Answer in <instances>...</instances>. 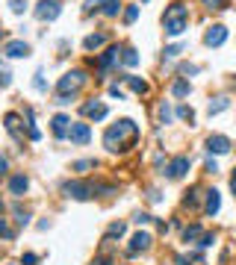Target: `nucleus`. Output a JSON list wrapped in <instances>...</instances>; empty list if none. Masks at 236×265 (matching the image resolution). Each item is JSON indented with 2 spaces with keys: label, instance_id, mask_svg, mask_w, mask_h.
Here are the masks:
<instances>
[{
  "label": "nucleus",
  "instance_id": "44",
  "mask_svg": "<svg viewBox=\"0 0 236 265\" xmlns=\"http://www.w3.org/2000/svg\"><path fill=\"white\" fill-rule=\"evenodd\" d=\"M180 74H198V68H195V65H183V68H180Z\"/></svg>",
  "mask_w": 236,
  "mask_h": 265
},
{
  "label": "nucleus",
  "instance_id": "5",
  "mask_svg": "<svg viewBox=\"0 0 236 265\" xmlns=\"http://www.w3.org/2000/svg\"><path fill=\"white\" fill-rule=\"evenodd\" d=\"M3 53H6L9 59H24V56H30V44H27L24 38H12V41H6Z\"/></svg>",
  "mask_w": 236,
  "mask_h": 265
},
{
  "label": "nucleus",
  "instance_id": "18",
  "mask_svg": "<svg viewBox=\"0 0 236 265\" xmlns=\"http://www.w3.org/2000/svg\"><path fill=\"white\" fill-rule=\"evenodd\" d=\"M219 206H222L219 192H216V189H210V192H207V215H216V212H219Z\"/></svg>",
  "mask_w": 236,
  "mask_h": 265
},
{
  "label": "nucleus",
  "instance_id": "14",
  "mask_svg": "<svg viewBox=\"0 0 236 265\" xmlns=\"http://www.w3.org/2000/svg\"><path fill=\"white\" fill-rule=\"evenodd\" d=\"M83 112H86L89 118H95V121H103V118L109 115V109H106L103 103H98V100H95V103H86V106H83Z\"/></svg>",
  "mask_w": 236,
  "mask_h": 265
},
{
  "label": "nucleus",
  "instance_id": "23",
  "mask_svg": "<svg viewBox=\"0 0 236 265\" xmlns=\"http://www.w3.org/2000/svg\"><path fill=\"white\" fill-rule=\"evenodd\" d=\"M228 106H231V100H228V98H219V100H216V103H210V106H207V112H210V118H213V115H219V112H225Z\"/></svg>",
  "mask_w": 236,
  "mask_h": 265
},
{
  "label": "nucleus",
  "instance_id": "22",
  "mask_svg": "<svg viewBox=\"0 0 236 265\" xmlns=\"http://www.w3.org/2000/svg\"><path fill=\"white\" fill-rule=\"evenodd\" d=\"M121 62H124L127 68L139 65V53H136L133 47H124V50H121Z\"/></svg>",
  "mask_w": 236,
  "mask_h": 265
},
{
  "label": "nucleus",
  "instance_id": "41",
  "mask_svg": "<svg viewBox=\"0 0 236 265\" xmlns=\"http://www.w3.org/2000/svg\"><path fill=\"white\" fill-rule=\"evenodd\" d=\"M204 168H207V174H216V171H219L216 159H207V162H204Z\"/></svg>",
  "mask_w": 236,
  "mask_h": 265
},
{
  "label": "nucleus",
  "instance_id": "50",
  "mask_svg": "<svg viewBox=\"0 0 236 265\" xmlns=\"http://www.w3.org/2000/svg\"><path fill=\"white\" fill-rule=\"evenodd\" d=\"M142 3H148V0H142Z\"/></svg>",
  "mask_w": 236,
  "mask_h": 265
},
{
  "label": "nucleus",
  "instance_id": "6",
  "mask_svg": "<svg viewBox=\"0 0 236 265\" xmlns=\"http://www.w3.org/2000/svg\"><path fill=\"white\" fill-rule=\"evenodd\" d=\"M68 138H71V144H89V138H92L89 124H83V121H74V124H71V130H68Z\"/></svg>",
  "mask_w": 236,
  "mask_h": 265
},
{
  "label": "nucleus",
  "instance_id": "40",
  "mask_svg": "<svg viewBox=\"0 0 236 265\" xmlns=\"http://www.w3.org/2000/svg\"><path fill=\"white\" fill-rule=\"evenodd\" d=\"M35 263H38L35 254H24V257H21V265H35Z\"/></svg>",
  "mask_w": 236,
  "mask_h": 265
},
{
  "label": "nucleus",
  "instance_id": "29",
  "mask_svg": "<svg viewBox=\"0 0 236 265\" xmlns=\"http://www.w3.org/2000/svg\"><path fill=\"white\" fill-rule=\"evenodd\" d=\"M9 9H12L15 15H24V12H27V0H9Z\"/></svg>",
  "mask_w": 236,
  "mask_h": 265
},
{
  "label": "nucleus",
  "instance_id": "24",
  "mask_svg": "<svg viewBox=\"0 0 236 265\" xmlns=\"http://www.w3.org/2000/svg\"><path fill=\"white\" fill-rule=\"evenodd\" d=\"M101 12H103V15H109V18H115V15L121 12V0H106Z\"/></svg>",
  "mask_w": 236,
  "mask_h": 265
},
{
  "label": "nucleus",
  "instance_id": "33",
  "mask_svg": "<svg viewBox=\"0 0 236 265\" xmlns=\"http://www.w3.org/2000/svg\"><path fill=\"white\" fill-rule=\"evenodd\" d=\"M0 239H15V230H12L3 218H0Z\"/></svg>",
  "mask_w": 236,
  "mask_h": 265
},
{
  "label": "nucleus",
  "instance_id": "38",
  "mask_svg": "<svg viewBox=\"0 0 236 265\" xmlns=\"http://www.w3.org/2000/svg\"><path fill=\"white\" fill-rule=\"evenodd\" d=\"M213 242H216V233H204V236H201V242H198V245H201V248H210Z\"/></svg>",
  "mask_w": 236,
  "mask_h": 265
},
{
  "label": "nucleus",
  "instance_id": "51",
  "mask_svg": "<svg viewBox=\"0 0 236 265\" xmlns=\"http://www.w3.org/2000/svg\"><path fill=\"white\" fill-rule=\"evenodd\" d=\"M0 35H3V30H0Z\"/></svg>",
  "mask_w": 236,
  "mask_h": 265
},
{
  "label": "nucleus",
  "instance_id": "13",
  "mask_svg": "<svg viewBox=\"0 0 236 265\" xmlns=\"http://www.w3.org/2000/svg\"><path fill=\"white\" fill-rule=\"evenodd\" d=\"M50 124H53V135L56 138H68V130H71V118L68 115H56Z\"/></svg>",
  "mask_w": 236,
  "mask_h": 265
},
{
  "label": "nucleus",
  "instance_id": "1",
  "mask_svg": "<svg viewBox=\"0 0 236 265\" xmlns=\"http://www.w3.org/2000/svg\"><path fill=\"white\" fill-rule=\"evenodd\" d=\"M136 138V124L130 118H121L118 124H112L106 135H103V144H106V150H127L124 144L127 141H133Z\"/></svg>",
  "mask_w": 236,
  "mask_h": 265
},
{
  "label": "nucleus",
  "instance_id": "37",
  "mask_svg": "<svg viewBox=\"0 0 236 265\" xmlns=\"http://www.w3.org/2000/svg\"><path fill=\"white\" fill-rule=\"evenodd\" d=\"M95 168V159H83V162H74V171H89Z\"/></svg>",
  "mask_w": 236,
  "mask_h": 265
},
{
  "label": "nucleus",
  "instance_id": "35",
  "mask_svg": "<svg viewBox=\"0 0 236 265\" xmlns=\"http://www.w3.org/2000/svg\"><path fill=\"white\" fill-rule=\"evenodd\" d=\"M133 221L139 224V227H142V224H151V221H154V215H148V212H136Z\"/></svg>",
  "mask_w": 236,
  "mask_h": 265
},
{
  "label": "nucleus",
  "instance_id": "34",
  "mask_svg": "<svg viewBox=\"0 0 236 265\" xmlns=\"http://www.w3.org/2000/svg\"><path fill=\"white\" fill-rule=\"evenodd\" d=\"M15 221H18L21 227H27V224H30V212H24V209H15Z\"/></svg>",
  "mask_w": 236,
  "mask_h": 265
},
{
  "label": "nucleus",
  "instance_id": "7",
  "mask_svg": "<svg viewBox=\"0 0 236 265\" xmlns=\"http://www.w3.org/2000/svg\"><path fill=\"white\" fill-rule=\"evenodd\" d=\"M65 195L74 200H89L92 198V186L80 183V180H71V183H65Z\"/></svg>",
  "mask_w": 236,
  "mask_h": 265
},
{
  "label": "nucleus",
  "instance_id": "47",
  "mask_svg": "<svg viewBox=\"0 0 236 265\" xmlns=\"http://www.w3.org/2000/svg\"><path fill=\"white\" fill-rule=\"evenodd\" d=\"M0 86H9V74H6V71L0 74Z\"/></svg>",
  "mask_w": 236,
  "mask_h": 265
},
{
  "label": "nucleus",
  "instance_id": "46",
  "mask_svg": "<svg viewBox=\"0 0 236 265\" xmlns=\"http://www.w3.org/2000/svg\"><path fill=\"white\" fill-rule=\"evenodd\" d=\"M6 168H9V162H6V159H3V156H0V177H3V174H6Z\"/></svg>",
  "mask_w": 236,
  "mask_h": 265
},
{
  "label": "nucleus",
  "instance_id": "19",
  "mask_svg": "<svg viewBox=\"0 0 236 265\" xmlns=\"http://www.w3.org/2000/svg\"><path fill=\"white\" fill-rule=\"evenodd\" d=\"M174 263H177V265H207V260H204V254H198V251H192L189 257H177Z\"/></svg>",
  "mask_w": 236,
  "mask_h": 265
},
{
  "label": "nucleus",
  "instance_id": "32",
  "mask_svg": "<svg viewBox=\"0 0 236 265\" xmlns=\"http://www.w3.org/2000/svg\"><path fill=\"white\" fill-rule=\"evenodd\" d=\"M171 118H174V115H171V106L163 103V106H160V121H163V124H171Z\"/></svg>",
  "mask_w": 236,
  "mask_h": 265
},
{
  "label": "nucleus",
  "instance_id": "30",
  "mask_svg": "<svg viewBox=\"0 0 236 265\" xmlns=\"http://www.w3.org/2000/svg\"><path fill=\"white\" fill-rule=\"evenodd\" d=\"M186 206H198V186H192L189 192H186V200H183Z\"/></svg>",
  "mask_w": 236,
  "mask_h": 265
},
{
  "label": "nucleus",
  "instance_id": "49",
  "mask_svg": "<svg viewBox=\"0 0 236 265\" xmlns=\"http://www.w3.org/2000/svg\"><path fill=\"white\" fill-rule=\"evenodd\" d=\"M3 209H6V206H3V200H0V215H3Z\"/></svg>",
  "mask_w": 236,
  "mask_h": 265
},
{
  "label": "nucleus",
  "instance_id": "45",
  "mask_svg": "<svg viewBox=\"0 0 236 265\" xmlns=\"http://www.w3.org/2000/svg\"><path fill=\"white\" fill-rule=\"evenodd\" d=\"M92 265H112V260H106V257H98Z\"/></svg>",
  "mask_w": 236,
  "mask_h": 265
},
{
  "label": "nucleus",
  "instance_id": "27",
  "mask_svg": "<svg viewBox=\"0 0 236 265\" xmlns=\"http://www.w3.org/2000/svg\"><path fill=\"white\" fill-rule=\"evenodd\" d=\"M115 236H118V239L124 236V224H121V221H115V224H109V230H106V239H115Z\"/></svg>",
  "mask_w": 236,
  "mask_h": 265
},
{
  "label": "nucleus",
  "instance_id": "3",
  "mask_svg": "<svg viewBox=\"0 0 236 265\" xmlns=\"http://www.w3.org/2000/svg\"><path fill=\"white\" fill-rule=\"evenodd\" d=\"M86 80H89V77H86V71H80V68H77V71H68L65 77L56 83V92H59V95H71V98H74V95H77V89H80Z\"/></svg>",
  "mask_w": 236,
  "mask_h": 265
},
{
  "label": "nucleus",
  "instance_id": "36",
  "mask_svg": "<svg viewBox=\"0 0 236 265\" xmlns=\"http://www.w3.org/2000/svg\"><path fill=\"white\" fill-rule=\"evenodd\" d=\"M33 86H35V92H47V83H44V77H41V71H38V74H35Z\"/></svg>",
  "mask_w": 236,
  "mask_h": 265
},
{
  "label": "nucleus",
  "instance_id": "26",
  "mask_svg": "<svg viewBox=\"0 0 236 265\" xmlns=\"http://www.w3.org/2000/svg\"><path fill=\"white\" fill-rule=\"evenodd\" d=\"M103 3H106V0H86L83 12H86V15H92V12H101V9H103Z\"/></svg>",
  "mask_w": 236,
  "mask_h": 265
},
{
  "label": "nucleus",
  "instance_id": "11",
  "mask_svg": "<svg viewBox=\"0 0 236 265\" xmlns=\"http://www.w3.org/2000/svg\"><path fill=\"white\" fill-rule=\"evenodd\" d=\"M207 150L210 153H228L231 150V138L228 135H210L207 138Z\"/></svg>",
  "mask_w": 236,
  "mask_h": 265
},
{
  "label": "nucleus",
  "instance_id": "20",
  "mask_svg": "<svg viewBox=\"0 0 236 265\" xmlns=\"http://www.w3.org/2000/svg\"><path fill=\"white\" fill-rule=\"evenodd\" d=\"M124 80H127V86L133 89L136 95H148V83L145 80H139V77H124Z\"/></svg>",
  "mask_w": 236,
  "mask_h": 265
},
{
  "label": "nucleus",
  "instance_id": "10",
  "mask_svg": "<svg viewBox=\"0 0 236 265\" xmlns=\"http://www.w3.org/2000/svg\"><path fill=\"white\" fill-rule=\"evenodd\" d=\"M151 242H154V239H151V233H136L133 239H130V245H127V254L133 257V254H139V251H148V248H151Z\"/></svg>",
  "mask_w": 236,
  "mask_h": 265
},
{
  "label": "nucleus",
  "instance_id": "31",
  "mask_svg": "<svg viewBox=\"0 0 236 265\" xmlns=\"http://www.w3.org/2000/svg\"><path fill=\"white\" fill-rule=\"evenodd\" d=\"M136 18H139V6H127L124 9V24H133Z\"/></svg>",
  "mask_w": 236,
  "mask_h": 265
},
{
  "label": "nucleus",
  "instance_id": "43",
  "mask_svg": "<svg viewBox=\"0 0 236 265\" xmlns=\"http://www.w3.org/2000/svg\"><path fill=\"white\" fill-rule=\"evenodd\" d=\"M109 95H112V98H124V92H121V89H118V86H109Z\"/></svg>",
  "mask_w": 236,
  "mask_h": 265
},
{
  "label": "nucleus",
  "instance_id": "2",
  "mask_svg": "<svg viewBox=\"0 0 236 265\" xmlns=\"http://www.w3.org/2000/svg\"><path fill=\"white\" fill-rule=\"evenodd\" d=\"M163 27L169 35H180L189 27V9L183 3H171L169 9L163 12Z\"/></svg>",
  "mask_w": 236,
  "mask_h": 265
},
{
  "label": "nucleus",
  "instance_id": "28",
  "mask_svg": "<svg viewBox=\"0 0 236 265\" xmlns=\"http://www.w3.org/2000/svg\"><path fill=\"white\" fill-rule=\"evenodd\" d=\"M177 115H180L183 121H189V124L195 121V112H192V106H177Z\"/></svg>",
  "mask_w": 236,
  "mask_h": 265
},
{
  "label": "nucleus",
  "instance_id": "8",
  "mask_svg": "<svg viewBox=\"0 0 236 265\" xmlns=\"http://www.w3.org/2000/svg\"><path fill=\"white\" fill-rule=\"evenodd\" d=\"M225 38H228V27L213 24V27L204 33V44H207V47H219V44H225Z\"/></svg>",
  "mask_w": 236,
  "mask_h": 265
},
{
  "label": "nucleus",
  "instance_id": "15",
  "mask_svg": "<svg viewBox=\"0 0 236 265\" xmlns=\"http://www.w3.org/2000/svg\"><path fill=\"white\" fill-rule=\"evenodd\" d=\"M118 53H121V47H109L106 53H101V59H98V68H101V71H106L109 65H115V62H118Z\"/></svg>",
  "mask_w": 236,
  "mask_h": 265
},
{
  "label": "nucleus",
  "instance_id": "12",
  "mask_svg": "<svg viewBox=\"0 0 236 265\" xmlns=\"http://www.w3.org/2000/svg\"><path fill=\"white\" fill-rule=\"evenodd\" d=\"M27 189H30V177H27V174H15V177L9 180V192H12L15 198H24Z\"/></svg>",
  "mask_w": 236,
  "mask_h": 265
},
{
  "label": "nucleus",
  "instance_id": "39",
  "mask_svg": "<svg viewBox=\"0 0 236 265\" xmlns=\"http://www.w3.org/2000/svg\"><path fill=\"white\" fill-rule=\"evenodd\" d=\"M207 9H225V0H201Z\"/></svg>",
  "mask_w": 236,
  "mask_h": 265
},
{
  "label": "nucleus",
  "instance_id": "25",
  "mask_svg": "<svg viewBox=\"0 0 236 265\" xmlns=\"http://www.w3.org/2000/svg\"><path fill=\"white\" fill-rule=\"evenodd\" d=\"M201 236H204V230L198 227V224H192V227H186V230H183V242L189 245V242H195V239H201Z\"/></svg>",
  "mask_w": 236,
  "mask_h": 265
},
{
  "label": "nucleus",
  "instance_id": "9",
  "mask_svg": "<svg viewBox=\"0 0 236 265\" xmlns=\"http://www.w3.org/2000/svg\"><path fill=\"white\" fill-rule=\"evenodd\" d=\"M189 165H192V162H189V156H174V159L169 162V168H166V177H171V180H180V177L189 171Z\"/></svg>",
  "mask_w": 236,
  "mask_h": 265
},
{
  "label": "nucleus",
  "instance_id": "4",
  "mask_svg": "<svg viewBox=\"0 0 236 265\" xmlns=\"http://www.w3.org/2000/svg\"><path fill=\"white\" fill-rule=\"evenodd\" d=\"M59 12H62L59 0H38V6H35V18L38 21H56Z\"/></svg>",
  "mask_w": 236,
  "mask_h": 265
},
{
  "label": "nucleus",
  "instance_id": "42",
  "mask_svg": "<svg viewBox=\"0 0 236 265\" xmlns=\"http://www.w3.org/2000/svg\"><path fill=\"white\" fill-rule=\"evenodd\" d=\"M180 50H183V47H180V44H171V47H166V56H177V53H180Z\"/></svg>",
  "mask_w": 236,
  "mask_h": 265
},
{
  "label": "nucleus",
  "instance_id": "16",
  "mask_svg": "<svg viewBox=\"0 0 236 265\" xmlns=\"http://www.w3.org/2000/svg\"><path fill=\"white\" fill-rule=\"evenodd\" d=\"M103 44H106V35L103 33H95V35H86V38H83V47H86V50H98Z\"/></svg>",
  "mask_w": 236,
  "mask_h": 265
},
{
  "label": "nucleus",
  "instance_id": "48",
  "mask_svg": "<svg viewBox=\"0 0 236 265\" xmlns=\"http://www.w3.org/2000/svg\"><path fill=\"white\" fill-rule=\"evenodd\" d=\"M231 189H234V195H236V168H234V177H231Z\"/></svg>",
  "mask_w": 236,
  "mask_h": 265
},
{
  "label": "nucleus",
  "instance_id": "17",
  "mask_svg": "<svg viewBox=\"0 0 236 265\" xmlns=\"http://www.w3.org/2000/svg\"><path fill=\"white\" fill-rule=\"evenodd\" d=\"M3 121H6V130L12 132L15 138H21V132H18V127H21V118H18V112H6V118H3Z\"/></svg>",
  "mask_w": 236,
  "mask_h": 265
},
{
  "label": "nucleus",
  "instance_id": "21",
  "mask_svg": "<svg viewBox=\"0 0 236 265\" xmlns=\"http://www.w3.org/2000/svg\"><path fill=\"white\" fill-rule=\"evenodd\" d=\"M189 92H192V86H189L186 80H177V83L171 86V95H174V98H186Z\"/></svg>",
  "mask_w": 236,
  "mask_h": 265
}]
</instances>
